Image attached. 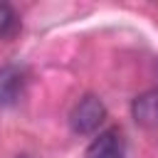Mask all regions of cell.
Masks as SVG:
<instances>
[{
    "mask_svg": "<svg viewBox=\"0 0 158 158\" xmlns=\"http://www.w3.org/2000/svg\"><path fill=\"white\" fill-rule=\"evenodd\" d=\"M27 86V72L17 64H7L0 67V104L2 106H12L22 99Z\"/></svg>",
    "mask_w": 158,
    "mask_h": 158,
    "instance_id": "3957f363",
    "label": "cell"
},
{
    "mask_svg": "<svg viewBox=\"0 0 158 158\" xmlns=\"http://www.w3.org/2000/svg\"><path fill=\"white\" fill-rule=\"evenodd\" d=\"M156 67H158V64H156Z\"/></svg>",
    "mask_w": 158,
    "mask_h": 158,
    "instance_id": "52a82bcc",
    "label": "cell"
},
{
    "mask_svg": "<svg viewBox=\"0 0 158 158\" xmlns=\"http://www.w3.org/2000/svg\"><path fill=\"white\" fill-rule=\"evenodd\" d=\"M20 158H30V156H20Z\"/></svg>",
    "mask_w": 158,
    "mask_h": 158,
    "instance_id": "8992f818",
    "label": "cell"
},
{
    "mask_svg": "<svg viewBox=\"0 0 158 158\" xmlns=\"http://www.w3.org/2000/svg\"><path fill=\"white\" fill-rule=\"evenodd\" d=\"M17 30H20L17 12H15V10H12L7 2H0V40H5V37H12Z\"/></svg>",
    "mask_w": 158,
    "mask_h": 158,
    "instance_id": "5b68a950",
    "label": "cell"
},
{
    "mask_svg": "<svg viewBox=\"0 0 158 158\" xmlns=\"http://www.w3.org/2000/svg\"><path fill=\"white\" fill-rule=\"evenodd\" d=\"M131 114L141 126L156 128L158 126V89H148L138 94L131 104Z\"/></svg>",
    "mask_w": 158,
    "mask_h": 158,
    "instance_id": "277c9868",
    "label": "cell"
},
{
    "mask_svg": "<svg viewBox=\"0 0 158 158\" xmlns=\"http://www.w3.org/2000/svg\"><path fill=\"white\" fill-rule=\"evenodd\" d=\"M84 158H126V138L118 126L99 131L86 146Z\"/></svg>",
    "mask_w": 158,
    "mask_h": 158,
    "instance_id": "7a4b0ae2",
    "label": "cell"
},
{
    "mask_svg": "<svg viewBox=\"0 0 158 158\" xmlns=\"http://www.w3.org/2000/svg\"><path fill=\"white\" fill-rule=\"evenodd\" d=\"M106 121V106L99 96L84 94L69 111V128L77 136H91Z\"/></svg>",
    "mask_w": 158,
    "mask_h": 158,
    "instance_id": "6da1fadb",
    "label": "cell"
}]
</instances>
